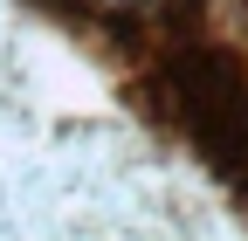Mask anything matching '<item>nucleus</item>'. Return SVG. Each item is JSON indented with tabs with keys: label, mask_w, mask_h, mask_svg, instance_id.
<instances>
[{
	"label": "nucleus",
	"mask_w": 248,
	"mask_h": 241,
	"mask_svg": "<svg viewBox=\"0 0 248 241\" xmlns=\"http://www.w3.org/2000/svg\"><path fill=\"white\" fill-rule=\"evenodd\" d=\"M97 7H152V0H97Z\"/></svg>",
	"instance_id": "f257e3e1"
}]
</instances>
